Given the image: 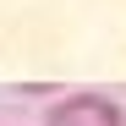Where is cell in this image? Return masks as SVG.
Listing matches in <instances>:
<instances>
[{
    "instance_id": "1",
    "label": "cell",
    "mask_w": 126,
    "mask_h": 126,
    "mask_svg": "<svg viewBox=\"0 0 126 126\" xmlns=\"http://www.w3.org/2000/svg\"><path fill=\"white\" fill-rule=\"evenodd\" d=\"M44 126H126V115L104 93H66L44 110Z\"/></svg>"
}]
</instances>
